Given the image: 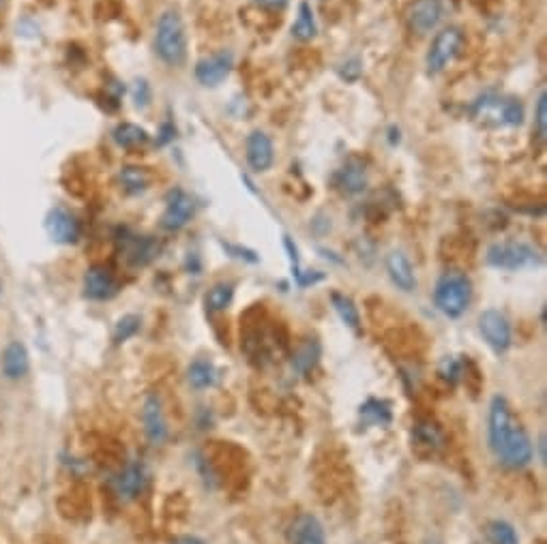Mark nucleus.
<instances>
[{"label":"nucleus","mask_w":547,"mask_h":544,"mask_svg":"<svg viewBox=\"0 0 547 544\" xmlns=\"http://www.w3.org/2000/svg\"><path fill=\"white\" fill-rule=\"evenodd\" d=\"M45 231L59 245H73L80 240V221L71 210L54 206L45 216Z\"/></svg>","instance_id":"7"},{"label":"nucleus","mask_w":547,"mask_h":544,"mask_svg":"<svg viewBox=\"0 0 547 544\" xmlns=\"http://www.w3.org/2000/svg\"><path fill=\"white\" fill-rule=\"evenodd\" d=\"M487 538L492 544H519L518 533L507 521H492L487 525Z\"/></svg>","instance_id":"27"},{"label":"nucleus","mask_w":547,"mask_h":544,"mask_svg":"<svg viewBox=\"0 0 547 544\" xmlns=\"http://www.w3.org/2000/svg\"><path fill=\"white\" fill-rule=\"evenodd\" d=\"M193 210H196V202H193L192 195L176 189V191L167 195L166 210L161 215V227L167 231L183 230L192 221Z\"/></svg>","instance_id":"8"},{"label":"nucleus","mask_w":547,"mask_h":544,"mask_svg":"<svg viewBox=\"0 0 547 544\" xmlns=\"http://www.w3.org/2000/svg\"><path fill=\"white\" fill-rule=\"evenodd\" d=\"M320 356V347L315 341H305L301 347H298L297 352H294L292 358V367L297 369L298 373H307L309 369L314 367L315 361H318Z\"/></svg>","instance_id":"25"},{"label":"nucleus","mask_w":547,"mask_h":544,"mask_svg":"<svg viewBox=\"0 0 547 544\" xmlns=\"http://www.w3.org/2000/svg\"><path fill=\"white\" fill-rule=\"evenodd\" d=\"M234 298V283H217L215 288L208 289V294L204 296V304L210 313H217V311L228 309L230 303Z\"/></svg>","instance_id":"22"},{"label":"nucleus","mask_w":547,"mask_h":544,"mask_svg":"<svg viewBox=\"0 0 547 544\" xmlns=\"http://www.w3.org/2000/svg\"><path fill=\"white\" fill-rule=\"evenodd\" d=\"M487 264L501 271H524L539 264V253L526 242H498L489 247Z\"/></svg>","instance_id":"4"},{"label":"nucleus","mask_w":547,"mask_h":544,"mask_svg":"<svg viewBox=\"0 0 547 544\" xmlns=\"http://www.w3.org/2000/svg\"><path fill=\"white\" fill-rule=\"evenodd\" d=\"M478 330H481L483 339L496 353H502L511 345V326L501 311H483L478 315Z\"/></svg>","instance_id":"6"},{"label":"nucleus","mask_w":547,"mask_h":544,"mask_svg":"<svg viewBox=\"0 0 547 544\" xmlns=\"http://www.w3.org/2000/svg\"><path fill=\"white\" fill-rule=\"evenodd\" d=\"M361 414L367 416L371 422H380V425H385V422L391 420L388 405L382 403V401H367V403L361 408Z\"/></svg>","instance_id":"30"},{"label":"nucleus","mask_w":547,"mask_h":544,"mask_svg":"<svg viewBox=\"0 0 547 544\" xmlns=\"http://www.w3.org/2000/svg\"><path fill=\"white\" fill-rule=\"evenodd\" d=\"M172 544H204L202 540H200V538H193V536H183V538H178V540H175Z\"/></svg>","instance_id":"36"},{"label":"nucleus","mask_w":547,"mask_h":544,"mask_svg":"<svg viewBox=\"0 0 547 544\" xmlns=\"http://www.w3.org/2000/svg\"><path fill=\"white\" fill-rule=\"evenodd\" d=\"M387 271L388 277L393 279V283H396L399 289H404V292H412V289L417 288V277H414L412 266H410L408 257L404 256L402 251L388 253Z\"/></svg>","instance_id":"15"},{"label":"nucleus","mask_w":547,"mask_h":544,"mask_svg":"<svg viewBox=\"0 0 547 544\" xmlns=\"http://www.w3.org/2000/svg\"><path fill=\"white\" fill-rule=\"evenodd\" d=\"M331 303H333L335 311H338V315L346 326H350V329H359V321H361L359 311H356L355 303H352L348 296L335 292L333 296H331Z\"/></svg>","instance_id":"24"},{"label":"nucleus","mask_w":547,"mask_h":544,"mask_svg":"<svg viewBox=\"0 0 547 544\" xmlns=\"http://www.w3.org/2000/svg\"><path fill=\"white\" fill-rule=\"evenodd\" d=\"M140 324L142 320L138 315H125V318H120L117 329H114V341L123 343L131 339V337H135V332L140 330Z\"/></svg>","instance_id":"28"},{"label":"nucleus","mask_w":547,"mask_h":544,"mask_svg":"<svg viewBox=\"0 0 547 544\" xmlns=\"http://www.w3.org/2000/svg\"><path fill=\"white\" fill-rule=\"evenodd\" d=\"M112 140L118 148H125V150H134V148L144 146L146 142H149V134H146V129H142L140 125L120 123L117 129L112 131Z\"/></svg>","instance_id":"19"},{"label":"nucleus","mask_w":547,"mask_h":544,"mask_svg":"<svg viewBox=\"0 0 547 544\" xmlns=\"http://www.w3.org/2000/svg\"><path fill=\"white\" fill-rule=\"evenodd\" d=\"M346 69L341 71V76L346 77V80H356V77L361 76V61L359 58H352V61H348L344 65Z\"/></svg>","instance_id":"34"},{"label":"nucleus","mask_w":547,"mask_h":544,"mask_svg":"<svg viewBox=\"0 0 547 544\" xmlns=\"http://www.w3.org/2000/svg\"><path fill=\"white\" fill-rule=\"evenodd\" d=\"M440 375L446 379V382H457L461 375V362L457 358L449 356L440 362Z\"/></svg>","instance_id":"33"},{"label":"nucleus","mask_w":547,"mask_h":544,"mask_svg":"<svg viewBox=\"0 0 547 544\" xmlns=\"http://www.w3.org/2000/svg\"><path fill=\"white\" fill-rule=\"evenodd\" d=\"M142 422H144V431L152 443H161L167 437L166 418H163L161 401L155 394L146 397L142 405Z\"/></svg>","instance_id":"14"},{"label":"nucleus","mask_w":547,"mask_h":544,"mask_svg":"<svg viewBox=\"0 0 547 544\" xmlns=\"http://www.w3.org/2000/svg\"><path fill=\"white\" fill-rule=\"evenodd\" d=\"M117 292V279L110 268L91 266L84 274V294L91 300H105Z\"/></svg>","instance_id":"13"},{"label":"nucleus","mask_w":547,"mask_h":544,"mask_svg":"<svg viewBox=\"0 0 547 544\" xmlns=\"http://www.w3.org/2000/svg\"><path fill=\"white\" fill-rule=\"evenodd\" d=\"M256 4H260V7L265 9H271V12H280V9H283L288 4V0H254Z\"/></svg>","instance_id":"35"},{"label":"nucleus","mask_w":547,"mask_h":544,"mask_svg":"<svg viewBox=\"0 0 547 544\" xmlns=\"http://www.w3.org/2000/svg\"><path fill=\"white\" fill-rule=\"evenodd\" d=\"M29 369L30 358L24 343H7V347L3 350V356H0V373H3V378L9 379V382H20V379L26 378Z\"/></svg>","instance_id":"12"},{"label":"nucleus","mask_w":547,"mask_h":544,"mask_svg":"<svg viewBox=\"0 0 547 544\" xmlns=\"http://www.w3.org/2000/svg\"><path fill=\"white\" fill-rule=\"evenodd\" d=\"M443 20V4L440 0H417L408 12V26L412 33L428 35Z\"/></svg>","instance_id":"10"},{"label":"nucleus","mask_w":547,"mask_h":544,"mask_svg":"<svg viewBox=\"0 0 547 544\" xmlns=\"http://www.w3.org/2000/svg\"><path fill=\"white\" fill-rule=\"evenodd\" d=\"M245 157L249 167L256 174L266 172L275 161V150H273V142L265 131H251L245 140Z\"/></svg>","instance_id":"9"},{"label":"nucleus","mask_w":547,"mask_h":544,"mask_svg":"<svg viewBox=\"0 0 547 544\" xmlns=\"http://www.w3.org/2000/svg\"><path fill=\"white\" fill-rule=\"evenodd\" d=\"M233 54L230 52H217V54L202 58L196 65V77L202 86H219L233 71Z\"/></svg>","instance_id":"11"},{"label":"nucleus","mask_w":547,"mask_h":544,"mask_svg":"<svg viewBox=\"0 0 547 544\" xmlns=\"http://www.w3.org/2000/svg\"><path fill=\"white\" fill-rule=\"evenodd\" d=\"M146 484V474L142 465H127L114 480V489L123 499L138 498Z\"/></svg>","instance_id":"17"},{"label":"nucleus","mask_w":547,"mask_h":544,"mask_svg":"<svg viewBox=\"0 0 547 544\" xmlns=\"http://www.w3.org/2000/svg\"><path fill=\"white\" fill-rule=\"evenodd\" d=\"M290 538L292 544H326L322 525L312 515H303L294 521Z\"/></svg>","instance_id":"18"},{"label":"nucleus","mask_w":547,"mask_h":544,"mask_svg":"<svg viewBox=\"0 0 547 544\" xmlns=\"http://www.w3.org/2000/svg\"><path fill=\"white\" fill-rule=\"evenodd\" d=\"M131 97L138 108H146L151 103V86L146 80H135L134 88H131Z\"/></svg>","instance_id":"32"},{"label":"nucleus","mask_w":547,"mask_h":544,"mask_svg":"<svg viewBox=\"0 0 547 544\" xmlns=\"http://www.w3.org/2000/svg\"><path fill=\"white\" fill-rule=\"evenodd\" d=\"M155 52L166 65L178 67L187 58L185 24L176 12L161 13L155 30Z\"/></svg>","instance_id":"2"},{"label":"nucleus","mask_w":547,"mask_h":544,"mask_svg":"<svg viewBox=\"0 0 547 544\" xmlns=\"http://www.w3.org/2000/svg\"><path fill=\"white\" fill-rule=\"evenodd\" d=\"M187 375H189V384H192L193 388H208V386H213L215 382V369L213 364L207 361L192 362Z\"/></svg>","instance_id":"26"},{"label":"nucleus","mask_w":547,"mask_h":544,"mask_svg":"<svg viewBox=\"0 0 547 544\" xmlns=\"http://www.w3.org/2000/svg\"><path fill=\"white\" fill-rule=\"evenodd\" d=\"M120 183H123V187H125V191L127 193H134V195H138V193H144L146 189H149V184H151V178H149V174H146L144 170H142V167H138V166H125V167H120Z\"/></svg>","instance_id":"21"},{"label":"nucleus","mask_w":547,"mask_h":544,"mask_svg":"<svg viewBox=\"0 0 547 544\" xmlns=\"http://www.w3.org/2000/svg\"><path fill=\"white\" fill-rule=\"evenodd\" d=\"M3 3H4V0H0V7H3Z\"/></svg>","instance_id":"37"},{"label":"nucleus","mask_w":547,"mask_h":544,"mask_svg":"<svg viewBox=\"0 0 547 544\" xmlns=\"http://www.w3.org/2000/svg\"><path fill=\"white\" fill-rule=\"evenodd\" d=\"M159 247L157 242L149 239V236H135L127 242V260L134 264V266H144L149 264L152 257L157 256Z\"/></svg>","instance_id":"20"},{"label":"nucleus","mask_w":547,"mask_h":544,"mask_svg":"<svg viewBox=\"0 0 547 544\" xmlns=\"http://www.w3.org/2000/svg\"><path fill=\"white\" fill-rule=\"evenodd\" d=\"M545 108H547V97H545V93H541L539 101H536V118H535V131L541 140H545V135H547Z\"/></svg>","instance_id":"31"},{"label":"nucleus","mask_w":547,"mask_h":544,"mask_svg":"<svg viewBox=\"0 0 547 544\" xmlns=\"http://www.w3.org/2000/svg\"><path fill=\"white\" fill-rule=\"evenodd\" d=\"M436 306L446 318H460L472 300V283L464 272H445L436 283Z\"/></svg>","instance_id":"3"},{"label":"nucleus","mask_w":547,"mask_h":544,"mask_svg":"<svg viewBox=\"0 0 547 544\" xmlns=\"http://www.w3.org/2000/svg\"><path fill=\"white\" fill-rule=\"evenodd\" d=\"M315 18L312 7H309V3H301L298 4V15H297V22L292 26V37L298 41H312L315 37Z\"/></svg>","instance_id":"23"},{"label":"nucleus","mask_w":547,"mask_h":544,"mask_svg":"<svg viewBox=\"0 0 547 544\" xmlns=\"http://www.w3.org/2000/svg\"><path fill=\"white\" fill-rule=\"evenodd\" d=\"M489 443L509 467H524L533 459V442L502 397L489 405Z\"/></svg>","instance_id":"1"},{"label":"nucleus","mask_w":547,"mask_h":544,"mask_svg":"<svg viewBox=\"0 0 547 544\" xmlns=\"http://www.w3.org/2000/svg\"><path fill=\"white\" fill-rule=\"evenodd\" d=\"M461 47H464V33L457 26L440 30L428 52V71L434 73V76L445 71L460 56Z\"/></svg>","instance_id":"5"},{"label":"nucleus","mask_w":547,"mask_h":544,"mask_svg":"<svg viewBox=\"0 0 547 544\" xmlns=\"http://www.w3.org/2000/svg\"><path fill=\"white\" fill-rule=\"evenodd\" d=\"M502 125L518 126L524 120V105L518 99H502Z\"/></svg>","instance_id":"29"},{"label":"nucleus","mask_w":547,"mask_h":544,"mask_svg":"<svg viewBox=\"0 0 547 544\" xmlns=\"http://www.w3.org/2000/svg\"><path fill=\"white\" fill-rule=\"evenodd\" d=\"M335 181H338V187L344 193L348 195L363 193L367 187L365 166H363V161L359 159H348L346 161V166L338 172V178H335Z\"/></svg>","instance_id":"16"}]
</instances>
